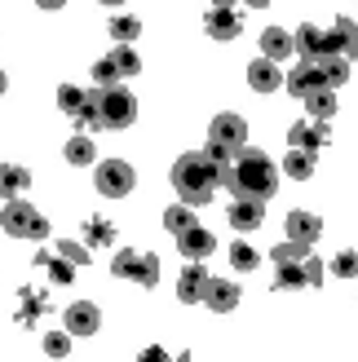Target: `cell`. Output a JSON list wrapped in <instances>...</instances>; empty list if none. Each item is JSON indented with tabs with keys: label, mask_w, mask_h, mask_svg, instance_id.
Here are the masks:
<instances>
[{
	"label": "cell",
	"mask_w": 358,
	"mask_h": 362,
	"mask_svg": "<svg viewBox=\"0 0 358 362\" xmlns=\"http://www.w3.org/2000/svg\"><path fill=\"white\" fill-rule=\"evenodd\" d=\"M173 190L186 199V204H208L212 199V190L221 186V173H217V159H212L208 151H186L182 159L173 164Z\"/></svg>",
	"instance_id": "6da1fadb"
},
{
	"label": "cell",
	"mask_w": 358,
	"mask_h": 362,
	"mask_svg": "<svg viewBox=\"0 0 358 362\" xmlns=\"http://www.w3.org/2000/svg\"><path fill=\"white\" fill-rule=\"evenodd\" d=\"M230 190H235V199H270L279 190V168H275V159L265 155V151H243L235 164H230V181H226Z\"/></svg>",
	"instance_id": "7a4b0ae2"
},
{
	"label": "cell",
	"mask_w": 358,
	"mask_h": 362,
	"mask_svg": "<svg viewBox=\"0 0 358 362\" xmlns=\"http://www.w3.org/2000/svg\"><path fill=\"white\" fill-rule=\"evenodd\" d=\"M243 151H248V124H243V115H230L226 111V115L212 119V129H208V155L235 164Z\"/></svg>",
	"instance_id": "3957f363"
},
{
	"label": "cell",
	"mask_w": 358,
	"mask_h": 362,
	"mask_svg": "<svg viewBox=\"0 0 358 362\" xmlns=\"http://www.w3.org/2000/svg\"><path fill=\"white\" fill-rule=\"evenodd\" d=\"M88 102H93L102 129H129V124L137 119V98L129 93V88H120V84L115 88H93Z\"/></svg>",
	"instance_id": "277c9868"
},
{
	"label": "cell",
	"mask_w": 358,
	"mask_h": 362,
	"mask_svg": "<svg viewBox=\"0 0 358 362\" xmlns=\"http://www.w3.org/2000/svg\"><path fill=\"white\" fill-rule=\"evenodd\" d=\"M111 274L129 279V283H142V287H155L159 283V257L146 252V247H120L111 257Z\"/></svg>",
	"instance_id": "5b68a950"
},
{
	"label": "cell",
	"mask_w": 358,
	"mask_h": 362,
	"mask_svg": "<svg viewBox=\"0 0 358 362\" xmlns=\"http://www.w3.org/2000/svg\"><path fill=\"white\" fill-rule=\"evenodd\" d=\"M0 226H5V234H13V239H35V243H40L45 234H49V221L40 216V208L23 204V199H5Z\"/></svg>",
	"instance_id": "8992f818"
},
{
	"label": "cell",
	"mask_w": 358,
	"mask_h": 362,
	"mask_svg": "<svg viewBox=\"0 0 358 362\" xmlns=\"http://www.w3.org/2000/svg\"><path fill=\"white\" fill-rule=\"evenodd\" d=\"M93 186L106 199H124V194H133L137 173H133V164H124V159H102L98 173H93Z\"/></svg>",
	"instance_id": "52a82bcc"
},
{
	"label": "cell",
	"mask_w": 358,
	"mask_h": 362,
	"mask_svg": "<svg viewBox=\"0 0 358 362\" xmlns=\"http://www.w3.org/2000/svg\"><path fill=\"white\" fill-rule=\"evenodd\" d=\"M296 53H301L306 62H318L323 53H336V45H332V31L314 27V23H301V27H296Z\"/></svg>",
	"instance_id": "ba28073f"
},
{
	"label": "cell",
	"mask_w": 358,
	"mask_h": 362,
	"mask_svg": "<svg viewBox=\"0 0 358 362\" xmlns=\"http://www.w3.org/2000/svg\"><path fill=\"white\" fill-rule=\"evenodd\" d=\"M283 84H288V93H292V98H301V102H306V98L314 93V88H323V71H318L314 62H306V58H301L292 71H283Z\"/></svg>",
	"instance_id": "9c48e42d"
},
{
	"label": "cell",
	"mask_w": 358,
	"mask_h": 362,
	"mask_svg": "<svg viewBox=\"0 0 358 362\" xmlns=\"http://www.w3.org/2000/svg\"><path fill=\"white\" fill-rule=\"evenodd\" d=\"M288 141L292 146H301V151H310V155H318L332 141V133H328V119H306V124H292L288 129Z\"/></svg>",
	"instance_id": "30bf717a"
},
{
	"label": "cell",
	"mask_w": 358,
	"mask_h": 362,
	"mask_svg": "<svg viewBox=\"0 0 358 362\" xmlns=\"http://www.w3.org/2000/svg\"><path fill=\"white\" fill-rule=\"evenodd\" d=\"M204 305L212 314H230L239 305V283H230V279H212L208 274V283H204Z\"/></svg>",
	"instance_id": "8fae6325"
},
{
	"label": "cell",
	"mask_w": 358,
	"mask_h": 362,
	"mask_svg": "<svg viewBox=\"0 0 358 362\" xmlns=\"http://www.w3.org/2000/svg\"><path fill=\"white\" fill-rule=\"evenodd\" d=\"M204 283H208L204 261H190L182 269V279H177V300L182 305H204Z\"/></svg>",
	"instance_id": "7c38bea8"
},
{
	"label": "cell",
	"mask_w": 358,
	"mask_h": 362,
	"mask_svg": "<svg viewBox=\"0 0 358 362\" xmlns=\"http://www.w3.org/2000/svg\"><path fill=\"white\" fill-rule=\"evenodd\" d=\"M177 252H182L186 261H208L212 252H217V239H212L208 230H200V226H190L186 234H177Z\"/></svg>",
	"instance_id": "4fadbf2b"
},
{
	"label": "cell",
	"mask_w": 358,
	"mask_h": 362,
	"mask_svg": "<svg viewBox=\"0 0 358 362\" xmlns=\"http://www.w3.org/2000/svg\"><path fill=\"white\" fill-rule=\"evenodd\" d=\"M204 31L212 35V40H235V35L243 31V18L235 9H217V5H212L204 13Z\"/></svg>",
	"instance_id": "5bb4252c"
},
{
	"label": "cell",
	"mask_w": 358,
	"mask_h": 362,
	"mask_svg": "<svg viewBox=\"0 0 358 362\" xmlns=\"http://www.w3.org/2000/svg\"><path fill=\"white\" fill-rule=\"evenodd\" d=\"M98 327H102V314H98L93 300H76L67 310V332L71 336H98Z\"/></svg>",
	"instance_id": "9a60e30c"
},
{
	"label": "cell",
	"mask_w": 358,
	"mask_h": 362,
	"mask_svg": "<svg viewBox=\"0 0 358 362\" xmlns=\"http://www.w3.org/2000/svg\"><path fill=\"white\" fill-rule=\"evenodd\" d=\"M265 221V199H235V204H230V226H235L239 234H248V230H257Z\"/></svg>",
	"instance_id": "2e32d148"
},
{
	"label": "cell",
	"mask_w": 358,
	"mask_h": 362,
	"mask_svg": "<svg viewBox=\"0 0 358 362\" xmlns=\"http://www.w3.org/2000/svg\"><path fill=\"white\" fill-rule=\"evenodd\" d=\"M292 53H296V35H288L283 27H265V31H261V58L288 62Z\"/></svg>",
	"instance_id": "e0dca14e"
},
{
	"label": "cell",
	"mask_w": 358,
	"mask_h": 362,
	"mask_svg": "<svg viewBox=\"0 0 358 362\" xmlns=\"http://www.w3.org/2000/svg\"><path fill=\"white\" fill-rule=\"evenodd\" d=\"M318 234H323V221H318L314 212H306V208H292L288 212V239H296V243H318Z\"/></svg>",
	"instance_id": "ac0fdd59"
},
{
	"label": "cell",
	"mask_w": 358,
	"mask_h": 362,
	"mask_svg": "<svg viewBox=\"0 0 358 362\" xmlns=\"http://www.w3.org/2000/svg\"><path fill=\"white\" fill-rule=\"evenodd\" d=\"M248 84H253L257 93H275V88H283V71H279V62H270V58L248 62Z\"/></svg>",
	"instance_id": "d6986e66"
},
{
	"label": "cell",
	"mask_w": 358,
	"mask_h": 362,
	"mask_svg": "<svg viewBox=\"0 0 358 362\" xmlns=\"http://www.w3.org/2000/svg\"><path fill=\"white\" fill-rule=\"evenodd\" d=\"M314 66L323 71V84H328V88H341V84L350 80V58H345V53H323Z\"/></svg>",
	"instance_id": "ffe728a7"
},
{
	"label": "cell",
	"mask_w": 358,
	"mask_h": 362,
	"mask_svg": "<svg viewBox=\"0 0 358 362\" xmlns=\"http://www.w3.org/2000/svg\"><path fill=\"white\" fill-rule=\"evenodd\" d=\"M332 45H336V53H345L350 62L358 58V23H354V18H336V27H332Z\"/></svg>",
	"instance_id": "44dd1931"
},
{
	"label": "cell",
	"mask_w": 358,
	"mask_h": 362,
	"mask_svg": "<svg viewBox=\"0 0 358 362\" xmlns=\"http://www.w3.org/2000/svg\"><path fill=\"white\" fill-rule=\"evenodd\" d=\"M62 155H67V164L84 168V164H93V159H98V146H93V137H88V133H71V141L62 146Z\"/></svg>",
	"instance_id": "7402d4cb"
},
{
	"label": "cell",
	"mask_w": 358,
	"mask_h": 362,
	"mask_svg": "<svg viewBox=\"0 0 358 362\" xmlns=\"http://www.w3.org/2000/svg\"><path fill=\"white\" fill-rule=\"evenodd\" d=\"M31 186V173L23 164H5L0 168V199H13V194H23Z\"/></svg>",
	"instance_id": "603a6c76"
},
{
	"label": "cell",
	"mask_w": 358,
	"mask_h": 362,
	"mask_svg": "<svg viewBox=\"0 0 358 362\" xmlns=\"http://www.w3.org/2000/svg\"><path fill=\"white\" fill-rule=\"evenodd\" d=\"M190 226H195V204H186V199H182V204L164 208V230L173 234V239H177V234H186Z\"/></svg>",
	"instance_id": "cb8c5ba5"
},
{
	"label": "cell",
	"mask_w": 358,
	"mask_h": 362,
	"mask_svg": "<svg viewBox=\"0 0 358 362\" xmlns=\"http://www.w3.org/2000/svg\"><path fill=\"white\" fill-rule=\"evenodd\" d=\"M306 111H310V119H332L336 115V88H314V93L306 98Z\"/></svg>",
	"instance_id": "d4e9b609"
},
{
	"label": "cell",
	"mask_w": 358,
	"mask_h": 362,
	"mask_svg": "<svg viewBox=\"0 0 358 362\" xmlns=\"http://www.w3.org/2000/svg\"><path fill=\"white\" fill-rule=\"evenodd\" d=\"M283 173H288L292 181H310V177H314V155L301 151V146H292L288 159H283Z\"/></svg>",
	"instance_id": "484cf974"
},
{
	"label": "cell",
	"mask_w": 358,
	"mask_h": 362,
	"mask_svg": "<svg viewBox=\"0 0 358 362\" xmlns=\"http://www.w3.org/2000/svg\"><path fill=\"white\" fill-rule=\"evenodd\" d=\"M45 310H49V296L23 287V310H18V322H23V327H35V318H40Z\"/></svg>",
	"instance_id": "4316f807"
},
{
	"label": "cell",
	"mask_w": 358,
	"mask_h": 362,
	"mask_svg": "<svg viewBox=\"0 0 358 362\" xmlns=\"http://www.w3.org/2000/svg\"><path fill=\"white\" fill-rule=\"evenodd\" d=\"M275 287H279V292H296V287H306V265H301V261H283L279 274H275Z\"/></svg>",
	"instance_id": "83f0119b"
},
{
	"label": "cell",
	"mask_w": 358,
	"mask_h": 362,
	"mask_svg": "<svg viewBox=\"0 0 358 362\" xmlns=\"http://www.w3.org/2000/svg\"><path fill=\"white\" fill-rule=\"evenodd\" d=\"M84 243H88V247H111V243H115V226L102 221V216H93V221L84 226Z\"/></svg>",
	"instance_id": "f1b7e54d"
},
{
	"label": "cell",
	"mask_w": 358,
	"mask_h": 362,
	"mask_svg": "<svg viewBox=\"0 0 358 362\" xmlns=\"http://www.w3.org/2000/svg\"><path fill=\"white\" fill-rule=\"evenodd\" d=\"M111 62H115V71H120V80H124V76H137V71H142V58L133 53V45H115V49H111Z\"/></svg>",
	"instance_id": "f546056e"
},
{
	"label": "cell",
	"mask_w": 358,
	"mask_h": 362,
	"mask_svg": "<svg viewBox=\"0 0 358 362\" xmlns=\"http://www.w3.org/2000/svg\"><path fill=\"white\" fill-rule=\"evenodd\" d=\"M230 265H235V274H253V269L261 265V257L248 243H230Z\"/></svg>",
	"instance_id": "4dcf8cb0"
},
{
	"label": "cell",
	"mask_w": 358,
	"mask_h": 362,
	"mask_svg": "<svg viewBox=\"0 0 358 362\" xmlns=\"http://www.w3.org/2000/svg\"><path fill=\"white\" fill-rule=\"evenodd\" d=\"M106 35H115V45H133L137 35H142V23H137V18H111Z\"/></svg>",
	"instance_id": "1f68e13d"
},
{
	"label": "cell",
	"mask_w": 358,
	"mask_h": 362,
	"mask_svg": "<svg viewBox=\"0 0 358 362\" xmlns=\"http://www.w3.org/2000/svg\"><path fill=\"white\" fill-rule=\"evenodd\" d=\"M58 257H67L71 265H88V261H93V247H88V243H76V239H62V243H58Z\"/></svg>",
	"instance_id": "d6a6232c"
},
{
	"label": "cell",
	"mask_w": 358,
	"mask_h": 362,
	"mask_svg": "<svg viewBox=\"0 0 358 362\" xmlns=\"http://www.w3.org/2000/svg\"><path fill=\"white\" fill-rule=\"evenodd\" d=\"M270 257H275V265H283V261H306V257H310V243L288 239V243H279V247L270 252Z\"/></svg>",
	"instance_id": "836d02e7"
},
{
	"label": "cell",
	"mask_w": 358,
	"mask_h": 362,
	"mask_svg": "<svg viewBox=\"0 0 358 362\" xmlns=\"http://www.w3.org/2000/svg\"><path fill=\"white\" fill-rule=\"evenodd\" d=\"M115 80H120V71H115V62H111V53H106V58L93 62V84H98V88H115Z\"/></svg>",
	"instance_id": "e575fe53"
},
{
	"label": "cell",
	"mask_w": 358,
	"mask_h": 362,
	"mask_svg": "<svg viewBox=\"0 0 358 362\" xmlns=\"http://www.w3.org/2000/svg\"><path fill=\"white\" fill-rule=\"evenodd\" d=\"M49 283H71V279H76V265H71L67 257H58V252H53V257H49Z\"/></svg>",
	"instance_id": "d590c367"
},
{
	"label": "cell",
	"mask_w": 358,
	"mask_h": 362,
	"mask_svg": "<svg viewBox=\"0 0 358 362\" xmlns=\"http://www.w3.org/2000/svg\"><path fill=\"white\" fill-rule=\"evenodd\" d=\"M332 274L336 279H358V252H336V257H332Z\"/></svg>",
	"instance_id": "8d00e7d4"
},
{
	"label": "cell",
	"mask_w": 358,
	"mask_h": 362,
	"mask_svg": "<svg viewBox=\"0 0 358 362\" xmlns=\"http://www.w3.org/2000/svg\"><path fill=\"white\" fill-rule=\"evenodd\" d=\"M45 354L49 358H67L71 354V332H49L45 336Z\"/></svg>",
	"instance_id": "74e56055"
},
{
	"label": "cell",
	"mask_w": 358,
	"mask_h": 362,
	"mask_svg": "<svg viewBox=\"0 0 358 362\" xmlns=\"http://www.w3.org/2000/svg\"><path fill=\"white\" fill-rule=\"evenodd\" d=\"M301 265H306V287H323V261H318V257H306Z\"/></svg>",
	"instance_id": "f35d334b"
},
{
	"label": "cell",
	"mask_w": 358,
	"mask_h": 362,
	"mask_svg": "<svg viewBox=\"0 0 358 362\" xmlns=\"http://www.w3.org/2000/svg\"><path fill=\"white\" fill-rule=\"evenodd\" d=\"M35 5H40V9H62L67 0H35Z\"/></svg>",
	"instance_id": "ab89813d"
},
{
	"label": "cell",
	"mask_w": 358,
	"mask_h": 362,
	"mask_svg": "<svg viewBox=\"0 0 358 362\" xmlns=\"http://www.w3.org/2000/svg\"><path fill=\"white\" fill-rule=\"evenodd\" d=\"M212 5H217V9H235V0H212Z\"/></svg>",
	"instance_id": "60d3db41"
},
{
	"label": "cell",
	"mask_w": 358,
	"mask_h": 362,
	"mask_svg": "<svg viewBox=\"0 0 358 362\" xmlns=\"http://www.w3.org/2000/svg\"><path fill=\"white\" fill-rule=\"evenodd\" d=\"M5 88H9V80H5V71H0V98H5Z\"/></svg>",
	"instance_id": "b9f144b4"
},
{
	"label": "cell",
	"mask_w": 358,
	"mask_h": 362,
	"mask_svg": "<svg viewBox=\"0 0 358 362\" xmlns=\"http://www.w3.org/2000/svg\"><path fill=\"white\" fill-rule=\"evenodd\" d=\"M248 5H253V9H265V5H270V0H248Z\"/></svg>",
	"instance_id": "7bdbcfd3"
},
{
	"label": "cell",
	"mask_w": 358,
	"mask_h": 362,
	"mask_svg": "<svg viewBox=\"0 0 358 362\" xmlns=\"http://www.w3.org/2000/svg\"><path fill=\"white\" fill-rule=\"evenodd\" d=\"M102 5H106V9H115V5H124V0H102Z\"/></svg>",
	"instance_id": "ee69618b"
}]
</instances>
